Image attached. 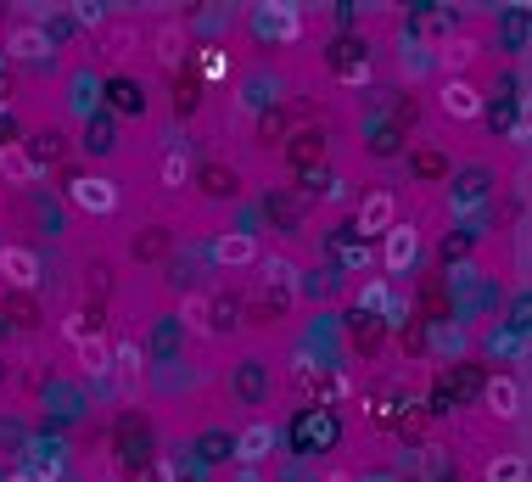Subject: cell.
Returning a JSON list of instances; mask_svg holds the SVG:
<instances>
[{"instance_id": "cell-20", "label": "cell", "mask_w": 532, "mask_h": 482, "mask_svg": "<svg viewBox=\"0 0 532 482\" xmlns=\"http://www.w3.org/2000/svg\"><path fill=\"white\" fill-rule=\"evenodd\" d=\"M90 331H96L90 309H73V314H68V337H73V342H90Z\"/></svg>"}, {"instance_id": "cell-26", "label": "cell", "mask_w": 532, "mask_h": 482, "mask_svg": "<svg viewBox=\"0 0 532 482\" xmlns=\"http://www.w3.org/2000/svg\"><path fill=\"white\" fill-rule=\"evenodd\" d=\"M331 482H353V477H348V471H336V477H331Z\"/></svg>"}, {"instance_id": "cell-3", "label": "cell", "mask_w": 532, "mask_h": 482, "mask_svg": "<svg viewBox=\"0 0 532 482\" xmlns=\"http://www.w3.org/2000/svg\"><path fill=\"white\" fill-rule=\"evenodd\" d=\"M420 258V230L415 225H387V270L404 275Z\"/></svg>"}, {"instance_id": "cell-4", "label": "cell", "mask_w": 532, "mask_h": 482, "mask_svg": "<svg viewBox=\"0 0 532 482\" xmlns=\"http://www.w3.org/2000/svg\"><path fill=\"white\" fill-rule=\"evenodd\" d=\"M0 275H6V286H34L40 281V258L28 253V247H0Z\"/></svg>"}, {"instance_id": "cell-8", "label": "cell", "mask_w": 532, "mask_h": 482, "mask_svg": "<svg viewBox=\"0 0 532 482\" xmlns=\"http://www.w3.org/2000/svg\"><path fill=\"white\" fill-rule=\"evenodd\" d=\"M488 410L499 415V421H516V415H521V382H516V376L488 382Z\"/></svg>"}, {"instance_id": "cell-14", "label": "cell", "mask_w": 532, "mask_h": 482, "mask_svg": "<svg viewBox=\"0 0 532 482\" xmlns=\"http://www.w3.org/2000/svg\"><path fill=\"white\" fill-rule=\"evenodd\" d=\"M112 370L124 376V387H135V376H140V348L135 342H118V348H112Z\"/></svg>"}, {"instance_id": "cell-13", "label": "cell", "mask_w": 532, "mask_h": 482, "mask_svg": "<svg viewBox=\"0 0 532 482\" xmlns=\"http://www.w3.org/2000/svg\"><path fill=\"white\" fill-rule=\"evenodd\" d=\"M482 477L488 482H527V460H521V454H493Z\"/></svg>"}, {"instance_id": "cell-10", "label": "cell", "mask_w": 532, "mask_h": 482, "mask_svg": "<svg viewBox=\"0 0 532 482\" xmlns=\"http://www.w3.org/2000/svg\"><path fill=\"white\" fill-rule=\"evenodd\" d=\"M0 174L12 185H28V180H40V163H34L23 146H0Z\"/></svg>"}, {"instance_id": "cell-1", "label": "cell", "mask_w": 532, "mask_h": 482, "mask_svg": "<svg viewBox=\"0 0 532 482\" xmlns=\"http://www.w3.org/2000/svg\"><path fill=\"white\" fill-rule=\"evenodd\" d=\"M68 197H73V208H84V213H112L118 208V185H112L107 174H79V180L68 185Z\"/></svg>"}, {"instance_id": "cell-6", "label": "cell", "mask_w": 532, "mask_h": 482, "mask_svg": "<svg viewBox=\"0 0 532 482\" xmlns=\"http://www.w3.org/2000/svg\"><path fill=\"white\" fill-rule=\"evenodd\" d=\"M269 449H275V426H269V421H252L247 432L236 438V460H247V466L269 460Z\"/></svg>"}, {"instance_id": "cell-11", "label": "cell", "mask_w": 532, "mask_h": 482, "mask_svg": "<svg viewBox=\"0 0 532 482\" xmlns=\"http://www.w3.org/2000/svg\"><path fill=\"white\" fill-rule=\"evenodd\" d=\"M387 225H392V197L387 191H370L359 202V230H387Z\"/></svg>"}, {"instance_id": "cell-2", "label": "cell", "mask_w": 532, "mask_h": 482, "mask_svg": "<svg viewBox=\"0 0 532 482\" xmlns=\"http://www.w3.org/2000/svg\"><path fill=\"white\" fill-rule=\"evenodd\" d=\"M252 29L264 34V40L292 45L297 34H303V12H297V6H258V12H252Z\"/></svg>"}, {"instance_id": "cell-12", "label": "cell", "mask_w": 532, "mask_h": 482, "mask_svg": "<svg viewBox=\"0 0 532 482\" xmlns=\"http://www.w3.org/2000/svg\"><path fill=\"white\" fill-rule=\"evenodd\" d=\"M79 359H84V370L96 376V382H107V370H112V348L101 337H90V342H79Z\"/></svg>"}, {"instance_id": "cell-16", "label": "cell", "mask_w": 532, "mask_h": 482, "mask_svg": "<svg viewBox=\"0 0 532 482\" xmlns=\"http://www.w3.org/2000/svg\"><path fill=\"white\" fill-rule=\"evenodd\" d=\"M180 40H185V34L168 23V29L157 34V62H180Z\"/></svg>"}, {"instance_id": "cell-24", "label": "cell", "mask_w": 532, "mask_h": 482, "mask_svg": "<svg viewBox=\"0 0 532 482\" xmlns=\"http://www.w3.org/2000/svg\"><path fill=\"white\" fill-rule=\"evenodd\" d=\"M146 482H174V466H168V460H157L152 477H146Z\"/></svg>"}, {"instance_id": "cell-25", "label": "cell", "mask_w": 532, "mask_h": 482, "mask_svg": "<svg viewBox=\"0 0 532 482\" xmlns=\"http://www.w3.org/2000/svg\"><path fill=\"white\" fill-rule=\"evenodd\" d=\"M12 482H45V477H34V471H17V477Z\"/></svg>"}, {"instance_id": "cell-18", "label": "cell", "mask_w": 532, "mask_h": 482, "mask_svg": "<svg viewBox=\"0 0 532 482\" xmlns=\"http://www.w3.org/2000/svg\"><path fill=\"white\" fill-rule=\"evenodd\" d=\"M163 185H168V191H180V185H185V157L180 152L163 157Z\"/></svg>"}, {"instance_id": "cell-7", "label": "cell", "mask_w": 532, "mask_h": 482, "mask_svg": "<svg viewBox=\"0 0 532 482\" xmlns=\"http://www.w3.org/2000/svg\"><path fill=\"white\" fill-rule=\"evenodd\" d=\"M6 57H17V62H45V57H51V34H45V29H12V40H6Z\"/></svg>"}, {"instance_id": "cell-21", "label": "cell", "mask_w": 532, "mask_h": 482, "mask_svg": "<svg viewBox=\"0 0 532 482\" xmlns=\"http://www.w3.org/2000/svg\"><path fill=\"white\" fill-rule=\"evenodd\" d=\"M359 309H392V298H387V286H359Z\"/></svg>"}, {"instance_id": "cell-17", "label": "cell", "mask_w": 532, "mask_h": 482, "mask_svg": "<svg viewBox=\"0 0 532 482\" xmlns=\"http://www.w3.org/2000/svg\"><path fill=\"white\" fill-rule=\"evenodd\" d=\"M476 57V45L471 40H454V45H443V68L454 73V68H465V62Z\"/></svg>"}, {"instance_id": "cell-23", "label": "cell", "mask_w": 532, "mask_h": 482, "mask_svg": "<svg viewBox=\"0 0 532 482\" xmlns=\"http://www.w3.org/2000/svg\"><path fill=\"white\" fill-rule=\"evenodd\" d=\"M202 68H208V79H224V73H230V57H224V51H208Z\"/></svg>"}, {"instance_id": "cell-15", "label": "cell", "mask_w": 532, "mask_h": 482, "mask_svg": "<svg viewBox=\"0 0 532 482\" xmlns=\"http://www.w3.org/2000/svg\"><path fill=\"white\" fill-rule=\"evenodd\" d=\"M264 270H269V286H280V292H297V264L292 258H264Z\"/></svg>"}, {"instance_id": "cell-22", "label": "cell", "mask_w": 532, "mask_h": 482, "mask_svg": "<svg viewBox=\"0 0 532 482\" xmlns=\"http://www.w3.org/2000/svg\"><path fill=\"white\" fill-rule=\"evenodd\" d=\"M185 326L208 331V303H202V298H185Z\"/></svg>"}, {"instance_id": "cell-27", "label": "cell", "mask_w": 532, "mask_h": 482, "mask_svg": "<svg viewBox=\"0 0 532 482\" xmlns=\"http://www.w3.org/2000/svg\"><path fill=\"white\" fill-rule=\"evenodd\" d=\"M0 62H6V51H0Z\"/></svg>"}, {"instance_id": "cell-5", "label": "cell", "mask_w": 532, "mask_h": 482, "mask_svg": "<svg viewBox=\"0 0 532 482\" xmlns=\"http://www.w3.org/2000/svg\"><path fill=\"white\" fill-rule=\"evenodd\" d=\"M437 107H443L448 118H476V113H482V96H476L465 79H448V85L437 90Z\"/></svg>"}, {"instance_id": "cell-19", "label": "cell", "mask_w": 532, "mask_h": 482, "mask_svg": "<svg viewBox=\"0 0 532 482\" xmlns=\"http://www.w3.org/2000/svg\"><path fill=\"white\" fill-rule=\"evenodd\" d=\"M73 17H79L84 29H101V23H107V6H96V0H79V6H73Z\"/></svg>"}, {"instance_id": "cell-9", "label": "cell", "mask_w": 532, "mask_h": 482, "mask_svg": "<svg viewBox=\"0 0 532 482\" xmlns=\"http://www.w3.org/2000/svg\"><path fill=\"white\" fill-rule=\"evenodd\" d=\"M213 258H219V264H230V270H241V264H252V258H258V241L252 236H219L213 241Z\"/></svg>"}]
</instances>
